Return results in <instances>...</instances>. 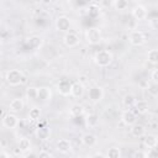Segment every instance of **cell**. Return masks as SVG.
Returning a JSON list of instances; mask_svg holds the SVG:
<instances>
[{
	"mask_svg": "<svg viewBox=\"0 0 158 158\" xmlns=\"http://www.w3.org/2000/svg\"><path fill=\"white\" fill-rule=\"evenodd\" d=\"M5 80L10 86H17L21 84H25L27 81L26 75L20 69H10L6 72Z\"/></svg>",
	"mask_w": 158,
	"mask_h": 158,
	"instance_id": "1",
	"label": "cell"
},
{
	"mask_svg": "<svg viewBox=\"0 0 158 158\" xmlns=\"http://www.w3.org/2000/svg\"><path fill=\"white\" fill-rule=\"evenodd\" d=\"M114 60V56L109 49H100L94 54V63L100 68L109 67Z\"/></svg>",
	"mask_w": 158,
	"mask_h": 158,
	"instance_id": "2",
	"label": "cell"
},
{
	"mask_svg": "<svg viewBox=\"0 0 158 158\" xmlns=\"http://www.w3.org/2000/svg\"><path fill=\"white\" fill-rule=\"evenodd\" d=\"M1 125H2L5 128L14 130V128L19 127V125H20V118L17 117V115H16L15 112H7V114H4V115H2Z\"/></svg>",
	"mask_w": 158,
	"mask_h": 158,
	"instance_id": "3",
	"label": "cell"
},
{
	"mask_svg": "<svg viewBox=\"0 0 158 158\" xmlns=\"http://www.w3.org/2000/svg\"><path fill=\"white\" fill-rule=\"evenodd\" d=\"M104 89L99 85H93L88 89V99L93 102V104H98L104 99Z\"/></svg>",
	"mask_w": 158,
	"mask_h": 158,
	"instance_id": "4",
	"label": "cell"
},
{
	"mask_svg": "<svg viewBox=\"0 0 158 158\" xmlns=\"http://www.w3.org/2000/svg\"><path fill=\"white\" fill-rule=\"evenodd\" d=\"M85 41L89 44H98L101 41V31L96 27H90L85 31Z\"/></svg>",
	"mask_w": 158,
	"mask_h": 158,
	"instance_id": "5",
	"label": "cell"
},
{
	"mask_svg": "<svg viewBox=\"0 0 158 158\" xmlns=\"http://www.w3.org/2000/svg\"><path fill=\"white\" fill-rule=\"evenodd\" d=\"M128 42L133 47H141L146 42V36L139 30H132L130 32V35H128Z\"/></svg>",
	"mask_w": 158,
	"mask_h": 158,
	"instance_id": "6",
	"label": "cell"
},
{
	"mask_svg": "<svg viewBox=\"0 0 158 158\" xmlns=\"http://www.w3.org/2000/svg\"><path fill=\"white\" fill-rule=\"evenodd\" d=\"M54 25H56V30H57V31H59V32H64V33H65V32L69 31L72 22H70V19H69L68 16H65V15H60V16H58V17L56 19Z\"/></svg>",
	"mask_w": 158,
	"mask_h": 158,
	"instance_id": "7",
	"label": "cell"
},
{
	"mask_svg": "<svg viewBox=\"0 0 158 158\" xmlns=\"http://www.w3.org/2000/svg\"><path fill=\"white\" fill-rule=\"evenodd\" d=\"M79 41H80L79 36H78L75 32H72V31L65 32L64 36H63V43H64V46L68 47V48H74V47H77V46L79 44Z\"/></svg>",
	"mask_w": 158,
	"mask_h": 158,
	"instance_id": "8",
	"label": "cell"
},
{
	"mask_svg": "<svg viewBox=\"0 0 158 158\" xmlns=\"http://www.w3.org/2000/svg\"><path fill=\"white\" fill-rule=\"evenodd\" d=\"M121 121L123 125L126 126H132L133 123L137 122V115L133 110L131 109H126L122 114H121Z\"/></svg>",
	"mask_w": 158,
	"mask_h": 158,
	"instance_id": "9",
	"label": "cell"
},
{
	"mask_svg": "<svg viewBox=\"0 0 158 158\" xmlns=\"http://www.w3.org/2000/svg\"><path fill=\"white\" fill-rule=\"evenodd\" d=\"M131 14H132L133 19H136V20H138V21L144 20V19L147 17V15H148L146 6H143V5H141V4L135 5V6L132 7V10H131Z\"/></svg>",
	"mask_w": 158,
	"mask_h": 158,
	"instance_id": "10",
	"label": "cell"
},
{
	"mask_svg": "<svg viewBox=\"0 0 158 158\" xmlns=\"http://www.w3.org/2000/svg\"><path fill=\"white\" fill-rule=\"evenodd\" d=\"M51 99H52V90L48 86L38 88V98H37L38 101H41L42 104H47L51 101Z\"/></svg>",
	"mask_w": 158,
	"mask_h": 158,
	"instance_id": "11",
	"label": "cell"
},
{
	"mask_svg": "<svg viewBox=\"0 0 158 158\" xmlns=\"http://www.w3.org/2000/svg\"><path fill=\"white\" fill-rule=\"evenodd\" d=\"M130 133H131V136L135 137V138H142V137L147 133V131H146V127H144L142 123L136 122V123H133L132 126H130Z\"/></svg>",
	"mask_w": 158,
	"mask_h": 158,
	"instance_id": "12",
	"label": "cell"
},
{
	"mask_svg": "<svg viewBox=\"0 0 158 158\" xmlns=\"http://www.w3.org/2000/svg\"><path fill=\"white\" fill-rule=\"evenodd\" d=\"M56 148H57L58 152L67 154V153L72 152L73 146H72V142H70L69 139H67V138H60V139L57 141V143H56Z\"/></svg>",
	"mask_w": 158,
	"mask_h": 158,
	"instance_id": "13",
	"label": "cell"
},
{
	"mask_svg": "<svg viewBox=\"0 0 158 158\" xmlns=\"http://www.w3.org/2000/svg\"><path fill=\"white\" fill-rule=\"evenodd\" d=\"M84 90H85V86L81 81H74L72 83V89H70V95L75 99H80L83 95H84Z\"/></svg>",
	"mask_w": 158,
	"mask_h": 158,
	"instance_id": "14",
	"label": "cell"
},
{
	"mask_svg": "<svg viewBox=\"0 0 158 158\" xmlns=\"http://www.w3.org/2000/svg\"><path fill=\"white\" fill-rule=\"evenodd\" d=\"M57 89H58V93L63 96H68L70 95V89H72V83L67 79H63L60 80L58 84H57Z\"/></svg>",
	"mask_w": 158,
	"mask_h": 158,
	"instance_id": "15",
	"label": "cell"
},
{
	"mask_svg": "<svg viewBox=\"0 0 158 158\" xmlns=\"http://www.w3.org/2000/svg\"><path fill=\"white\" fill-rule=\"evenodd\" d=\"M143 144L148 149H154L158 146V137L152 133H146L143 136Z\"/></svg>",
	"mask_w": 158,
	"mask_h": 158,
	"instance_id": "16",
	"label": "cell"
},
{
	"mask_svg": "<svg viewBox=\"0 0 158 158\" xmlns=\"http://www.w3.org/2000/svg\"><path fill=\"white\" fill-rule=\"evenodd\" d=\"M81 143L84 146L91 148V147H94L98 143V137L94 133H91V132H86V133H84L81 136Z\"/></svg>",
	"mask_w": 158,
	"mask_h": 158,
	"instance_id": "17",
	"label": "cell"
},
{
	"mask_svg": "<svg viewBox=\"0 0 158 158\" xmlns=\"http://www.w3.org/2000/svg\"><path fill=\"white\" fill-rule=\"evenodd\" d=\"M25 107V102L21 98H15L10 101V105H9V109L11 112H19V111H22Z\"/></svg>",
	"mask_w": 158,
	"mask_h": 158,
	"instance_id": "18",
	"label": "cell"
},
{
	"mask_svg": "<svg viewBox=\"0 0 158 158\" xmlns=\"http://www.w3.org/2000/svg\"><path fill=\"white\" fill-rule=\"evenodd\" d=\"M133 109H135V111H136L138 115H144V114H147V111H148V109H149L148 101H147V100H143V99L137 100L136 104H135V106H133Z\"/></svg>",
	"mask_w": 158,
	"mask_h": 158,
	"instance_id": "19",
	"label": "cell"
},
{
	"mask_svg": "<svg viewBox=\"0 0 158 158\" xmlns=\"http://www.w3.org/2000/svg\"><path fill=\"white\" fill-rule=\"evenodd\" d=\"M36 137L42 141L48 139L51 137V128H48L46 126H38L36 128Z\"/></svg>",
	"mask_w": 158,
	"mask_h": 158,
	"instance_id": "20",
	"label": "cell"
},
{
	"mask_svg": "<svg viewBox=\"0 0 158 158\" xmlns=\"http://www.w3.org/2000/svg\"><path fill=\"white\" fill-rule=\"evenodd\" d=\"M27 44H28V47H30L31 49H38V48L42 47L43 40H42L40 36H36V35H35V36H31V37L28 38Z\"/></svg>",
	"mask_w": 158,
	"mask_h": 158,
	"instance_id": "21",
	"label": "cell"
},
{
	"mask_svg": "<svg viewBox=\"0 0 158 158\" xmlns=\"http://www.w3.org/2000/svg\"><path fill=\"white\" fill-rule=\"evenodd\" d=\"M17 147L26 154L27 152H30L31 149H32V143H31V141H30V138H27V137H22V138H20L19 139V143H17Z\"/></svg>",
	"mask_w": 158,
	"mask_h": 158,
	"instance_id": "22",
	"label": "cell"
},
{
	"mask_svg": "<svg viewBox=\"0 0 158 158\" xmlns=\"http://www.w3.org/2000/svg\"><path fill=\"white\" fill-rule=\"evenodd\" d=\"M25 95H26V99H27L28 101H35V100H37V98H38V88H37V86H28V88L26 89Z\"/></svg>",
	"mask_w": 158,
	"mask_h": 158,
	"instance_id": "23",
	"label": "cell"
},
{
	"mask_svg": "<svg viewBox=\"0 0 158 158\" xmlns=\"http://www.w3.org/2000/svg\"><path fill=\"white\" fill-rule=\"evenodd\" d=\"M137 99L135 98V95L132 94H126L123 98H122V105L126 107V109H132L136 104Z\"/></svg>",
	"mask_w": 158,
	"mask_h": 158,
	"instance_id": "24",
	"label": "cell"
},
{
	"mask_svg": "<svg viewBox=\"0 0 158 158\" xmlns=\"http://www.w3.org/2000/svg\"><path fill=\"white\" fill-rule=\"evenodd\" d=\"M98 123H99V116L96 114L91 112V114H88L85 116V125L88 127H96Z\"/></svg>",
	"mask_w": 158,
	"mask_h": 158,
	"instance_id": "25",
	"label": "cell"
},
{
	"mask_svg": "<svg viewBox=\"0 0 158 158\" xmlns=\"http://www.w3.org/2000/svg\"><path fill=\"white\" fill-rule=\"evenodd\" d=\"M41 115H42L41 109L37 107V106H33L28 111V121H38L41 118Z\"/></svg>",
	"mask_w": 158,
	"mask_h": 158,
	"instance_id": "26",
	"label": "cell"
},
{
	"mask_svg": "<svg viewBox=\"0 0 158 158\" xmlns=\"http://www.w3.org/2000/svg\"><path fill=\"white\" fill-rule=\"evenodd\" d=\"M146 58H147V60H148L151 64H158V49H157V48L149 49V51L147 52Z\"/></svg>",
	"mask_w": 158,
	"mask_h": 158,
	"instance_id": "27",
	"label": "cell"
},
{
	"mask_svg": "<svg viewBox=\"0 0 158 158\" xmlns=\"http://www.w3.org/2000/svg\"><path fill=\"white\" fill-rule=\"evenodd\" d=\"M84 114V106L80 105V104H74L72 105L70 107V115L72 116H75V117H79Z\"/></svg>",
	"mask_w": 158,
	"mask_h": 158,
	"instance_id": "28",
	"label": "cell"
},
{
	"mask_svg": "<svg viewBox=\"0 0 158 158\" xmlns=\"http://www.w3.org/2000/svg\"><path fill=\"white\" fill-rule=\"evenodd\" d=\"M147 91L151 96L157 98L158 96V83H154V81L148 83L147 84Z\"/></svg>",
	"mask_w": 158,
	"mask_h": 158,
	"instance_id": "29",
	"label": "cell"
},
{
	"mask_svg": "<svg viewBox=\"0 0 158 158\" xmlns=\"http://www.w3.org/2000/svg\"><path fill=\"white\" fill-rule=\"evenodd\" d=\"M128 1L127 0H115V2H114V7H115V10H117V11H125L127 7H128Z\"/></svg>",
	"mask_w": 158,
	"mask_h": 158,
	"instance_id": "30",
	"label": "cell"
},
{
	"mask_svg": "<svg viewBox=\"0 0 158 158\" xmlns=\"http://www.w3.org/2000/svg\"><path fill=\"white\" fill-rule=\"evenodd\" d=\"M106 157H109V158H120V157H121V151H120V148H117V147H111V148H109V151H107V153H106Z\"/></svg>",
	"mask_w": 158,
	"mask_h": 158,
	"instance_id": "31",
	"label": "cell"
},
{
	"mask_svg": "<svg viewBox=\"0 0 158 158\" xmlns=\"http://www.w3.org/2000/svg\"><path fill=\"white\" fill-rule=\"evenodd\" d=\"M99 14H100V7H99L98 5H90V6L88 7V15H89V16L96 17Z\"/></svg>",
	"mask_w": 158,
	"mask_h": 158,
	"instance_id": "32",
	"label": "cell"
},
{
	"mask_svg": "<svg viewBox=\"0 0 158 158\" xmlns=\"http://www.w3.org/2000/svg\"><path fill=\"white\" fill-rule=\"evenodd\" d=\"M115 0H100V5L102 9H110L114 6Z\"/></svg>",
	"mask_w": 158,
	"mask_h": 158,
	"instance_id": "33",
	"label": "cell"
},
{
	"mask_svg": "<svg viewBox=\"0 0 158 158\" xmlns=\"http://www.w3.org/2000/svg\"><path fill=\"white\" fill-rule=\"evenodd\" d=\"M132 157L135 158H146L148 157V152H144V151H136L132 153Z\"/></svg>",
	"mask_w": 158,
	"mask_h": 158,
	"instance_id": "34",
	"label": "cell"
},
{
	"mask_svg": "<svg viewBox=\"0 0 158 158\" xmlns=\"http://www.w3.org/2000/svg\"><path fill=\"white\" fill-rule=\"evenodd\" d=\"M38 157H40V158H49V157H52V153H51V152H48V151L42 149V151H40Z\"/></svg>",
	"mask_w": 158,
	"mask_h": 158,
	"instance_id": "35",
	"label": "cell"
},
{
	"mask_svg": "<svg viewBox=\"0 0 158 158\" xmlns=\"http://www.w3.org/2000/svg\"><path fill=\"white\" fill-rule=\"evenodd\" d=\"M151 80L154 81V83H158V68L152 70V73H151Z\"/></svg>",
	"mask_w": 158,
	"mask_h": 158,
	"instance_id": "36",
	"label": "cell"
},
{
	"mask_svg": "<svg viewBox=\"0 0 158 158\" xmlns=\"http://www.w3.org/2000/svg\"><path fill=\"white\" fill-rule=\"evenodd\" d=\"M0 158H10V154L7 152H5L4 148H2V151L0 152Z\"/></svg>",
	"mask_w": 158,
	"mask_h": 158,
	"instance_id": "37",
	"label": "cell"
},
{
	"mask_svg": "<svg viewBox=\"0 0 158 158\" xmlns=\"http://www.w3.org/2000/svg\"><path fill=\"white\" fill-rule=\"evenodd\" d=\"M91 157H101V158H105L106 154H104V153H101V152H96V153H94Z\"/></svg>",
	"mask_w": 158,
	"mask_h": 158,
	"instance_id": "38",
	"label": "cell"
},
{
	"mask_svg": "<svg viewBox=\"0 0 158 158\" xmlns=\"http://www.w3.org/2000/svg\"><path fill=\"white\" fill-rule=\"evenodd\" d=\"M127 1H128V2H132V1H135V0H127Z\"/></svg>",
	"mask_w": 158,
	"mask_h": 158,
	"instance_id": "39",
	"label": "cell"
},
{
	"mask_svg": "<svg viewBox=\"0 0 158 158\" xmlns=\"http://www.w3.org/2000/svg\"><path fill=\"white\" fill-rule=\"evenodd\" d=\"M65 1H73V0H65Z\"/></svg>",
	"mask_w": 158,
	"mask_h": 158,
	"instance_id": "40",
	"label": "cell"
}]
</instances>
